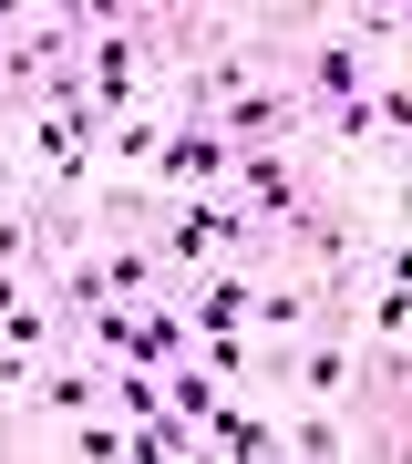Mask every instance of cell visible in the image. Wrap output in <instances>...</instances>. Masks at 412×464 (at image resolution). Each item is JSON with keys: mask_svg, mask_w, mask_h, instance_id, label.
I'll return each mask as SVG.
<instances>
[{"mask_svg": "<svg viewBox=\"0 0 412 464\" xmlns=\"http://www.w3.org/2000/svg\"><path fill=\"white\" fill-rule=\"evenodd\" d=\"M247 237H258L247 217H227L216 197H196V207H176V227H165V258L196 268V258H216V248H247Z\"/></svg>", "mask_w": 412, "mask_h": 464, "instance_id": "cell-1", "label": "cell"}, {"mask_svg": "<svg viewBox=\"0 0 412 464\" xmlns=\"http://www.w3.org/2000/svg\"><path fill=\"white\" fill-rule=\"evenodd\" d=\"M134 72H145V21H114V32L93 42V72H82V83H93V103H124Z\"/></svg>", "mask_w": 412, "mask_h": 464, "instance_id": "cell-2", "label": "cell"}, {"mask_svg": "<svg viewBox=\"0 0 412 464\" xmlns=\"http://www.w3.org/2000/svg\"><path fill=\"white\" fill-rule=\"evenodd\" d=\"M227 134H216V124H186L176 134V145H155V166H165V186H216V176H227Z\"/></svg>", "mask_w": 412, "mask_h": 464, "instance_id": "cell-3", "label": "cell"}, {"mask_svg": "<svg viewBox=\"0 0 412 464\" xmlns=\"http://www.w3.org/2000/svg\"><path fill=\"white\" fill-rule=\"evenodd\" d=\"M350 372H361V351H350V341H310V351H299V392H310V402H340Z\"/></svg>", "mask_w": 412, "mask_h": 464, "instance_id": "cell-4", "label": "cell"}, {"mask_svg": "<svg viewBox=\"0 0 412 464\" xmlns=\"http://www.w3.org/2000/svg\"><path fill=\"white\" fill-rule=\"evenodd\" d=\"M310 93L361 103V42H310Z\"/></svg>", "mask_w": 412, "mask_h": 464, "instance_id": "cell-5", "label": "cell"}, {"mask_svg": "<svg viewBox=\"0 0 412 464\" xmlns=\"http://www.w3.org/2000/svg\"><path fill=\"white\" fill-rule=\"evenodd\" d=\"M186 310H196V320H206V331H227V320L247 310V279H237V268H216V279H206L196 299H186Z\"/></svg>", "mask_w": 412, "mask_h": 464, "instance_id": "cell-6", "label": "cell"}, {"mask_svg": "<svg viewBox=\"0 0 412 464\" xmlns=\"http://www.w3.org/2000/svg\"><path fill=\"white\" fill-rule=\"evenodd\" d=\"M93 392H103V372H52V382H42V402H52V413H82Z\"/></svg>", "mask_w": 412, "mask_h": 464, "instance_id": "cell-7", "label": "cell"}, {"mask_svg": "<svg viewBox=\"0 0 412 464\" xmlns=\"http://www.w3.org/2000/svg\"><path fill=\"white\" fill-rule=\"evenodd\" d=\"M72 454H82V464H124V433H114V423H82Z\"/></svg>", "mask_w": 412, "mask_h": 464, "instance_id": "cell-8", "label": "cell"}]
</instances>
